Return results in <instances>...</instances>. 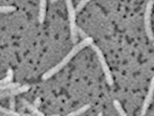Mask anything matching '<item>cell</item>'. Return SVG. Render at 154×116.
Returning <instances> with one entry per match:
<instances>
[{"label":"cell","mask_w":154,"mask_h":116,"mask_svg":"<svg viewBox=\"0 0 154 116\" xmlns=\"http://www.w3.org/2000/svg\"><path fill=\"white\" fill-rule=\"evenodd\" d=\"M93 44V39L91 37H87V38L84 39L81 42H79V44H77L76 45H75V47L72 48V50L70 51L69 53H67V55L65 56L64 58H63V60L60 61V63H58L57 65L54 66L53 68L50 69L47 71L45 73H43L42 76V79L43 80H48L49 78L54 76L55 73H57L59 71L62 69L64 67L65 65H67V63L69 62L70 60H72V58L74 57L76 55L77 53H79V51L82 50L83 48H86L87 46L91 45Z\"/></svg>","instance_id":"6da1fadb"},{"label":"cell","mask_w":154,"mask_h":116,"mask_svg":"<svg viewBox=\"0 0 154 116\" xmlns=\"http://www.w3.org/2000/svg\"><path fill=\"white\" fill-rule=\"evenodd\" d=\"M67 5V14H68V20H69L70 26V33H71V39L73 44H75L77 42V36L79 33V28L77 27L76 24H75V9L74 5L72 1H67L66 2Z\"/></svg>","instance_id":"7a4b0ae2"},{"label":"cell","mask_w":154,"mask_h":116,"mask_svg":"<svg viewBox=\"0 0 154 116\" xmlns=\"http://www.w3.org/2000/svg\"><path fill=\"white\" fill-rule=\"evenodd\" d=\"M91 48L95 51V53H96V56H97V57H98L99 60H100V63L101 68H102V69H103V72H104V75H105L106 80H107V82H108V84L109 85H113V77L112 75V72L110 71V69L108 67V64L106 62L105 58H104V56L103 55V53L101 52V50L100 48L97 47L96 45H95L94 44H91Z\"/></svg>","instance_id":"3957f363"},{"label":"cell","mask_w":154,"mask_h":116,"mask_svg":"<svg viewBox=\"0 0 154 116\" xmlns=\"http://www.w3.org/2000/svg\"><path fill=\"white\" fill-rule=\"evenodd\" d=\"M153 1H149L147 2L146 7H145V11H144V28H145V32L148 36V38L150 40L154 41V36L152 29L151 24V15L152 11V7H153Z\"/></svg>","instance_id":"277c9868"},{"label":"cell","mask_w":154,"mask_h":116,"mask_svg":"<svg viewBox=\"0 0 154 116\" xmlns=\"http://www.w3.org/2000/svg\"><path fill=\"white\" fill-rule=\"evenodd\" d=\"M153 94H154V77L152 78L150 85H149V91H148V94H147L146 97H145V98H144V103H143V106H142V108H141L142 116L144 115V114L147 113L148 109H149V106H150V103H151L152 100Z\"/></svg>","instance_id":"5b68a950"},{"label":"cell","mask_w":154,"mask_h":116,"mask_svg":"<svg viewBox=\"0 0 154 116\" xmlns=\"http://www.w3.org/2000/svg\"><path fill=\"white\" fill-rule=\"evenodd\" d=\"M31 86L29 85H20L19 87H17L15 89H11V90H7V91L1 92L0 97L1 98H4L6 97H14L19 94H21L23 93L27 92L30 89Z\"/></svg>","instance_id":"8992f818"},{"label":"cell","mask_w":154,"mask_h":116,"mask_svg":"<svg viewBox=\"0 0 154 116\" xmlns=\"http://www.w3.org/2000/svg\"><path fill=\"white\" fill-rule=\"evenodd\" d=\"M46 11H47V2L45 0H42L39 2V13H38V22L40 24H43L44 22Z\"/></svg>","instance_id":"52a82bcc"},{"label":"cell","mask_w":154,"mask_h":116,"mask_svg":"<svg viewBox=\"0 0 154 116\" xmlns=\"http://www.w3.org/2000/svg\"><path fill=\"white\" fill-rule=\"evenodd\" d=\"M91 107V106L89 105V104H86V105H84L82 107L79 108L78 110H75V111H72L71 113H69L68 114H67L66 116H79L81 115L82 114H84V112H86L89 108Z\"/></svg>","instance_id":"ba28073f"},{"label":"cell","mask_w":154,"mask_h":116,"mask_svg":"<svg viewBox=\"0 0 154 116\" xmlns=\"http://www.w3.org/2000/svg\"><path fill=\"white\" fill-rule=\"evenodd\" d=\"M19 86H20V84L18 83V82H10L8 84L0 85V90H1V92L7 91V90H11V89H14Z\"/></svg>","instance_id":"9c48e42d"},{"label":"cell","mask_w":154,"mask_h":116,"mask_svg":"<svg viewBox=\"0 0 154 116\" xmlns=\"http://www.w3.org/2000/svg\"><path fill=\"white\" fill-rule=\"evenodd\" d=\"M13 77H14L13 70H12L11 69H8L7 72V76H6L3 79L1 80V82H0V85L8 84L10 82H11L12 79H13Z\"/></svg>","instance_id":"30bf717a"},{"label":"cell","mask_w":154,"mask_h":116,"mask_svg":"<svg viewBox=\"0 0 154 116\" xmlns=\"http://www.w3.org/2000/svg\"><path fill=\"white\" fill-rule=\"evenodd\" d=\"M113 105H114V107H115L116 110L117 111V112L119 113V114H120V116H128V114H126L125 110L123 109L122 106L120 105L119 101H117V100H114V102H113Z\"/></svg>","instance_id":"8fae6325"},{"label":"cell","mask_w":154,"mask_h":116,"mask_svg":"<svg viewBox=\"0 0 154 116\" xmlns=\"http://www.w3.org/2000/svg\"><path fill=\"white\" fill-rule=\"evenodd\" d=\"M1 112L2 114H4L5 115L7 116H21V114L19 113H17L14 111H12V110H8V109H6L4 107H1Z\"/></svg>","instance_id":"7c38bea8"},{"label":"cell","mask_w":154,"mask_h":116,"mask_svg":"<svg viewBox=\"0 0 154 116\" xmlns=\"http://www.w3.org/2000/svg\"><path fill=\"white\" fill-rule=\"evenodd\" d=\"M16 11V7L11 5H7V6H1L0 7V11L2 13H9Z\"/></svg>","instance_id":"4fadbf2b"},{"label":"cell","mask_w":154,"mask_h":116,"mask_svg":"<svg viewBox=\"0 0 154 116\" xmlns=\"http://www.w3.org/2000/svg\"><path fill=\"white\" fill-rule=\"evenodd\" d=\"M88 3V1H86V0H84V1H80V2H78V4L76 5V7H75V12L76 13H79V11H81L82 9L84 8L87 4Z\"/></svg>","instance_id":"5bb4252c"},{"label":"cell","mask_w":154,"mask_h":116,"mask_svg":"<svg viewBox=\"0 0 154 116\" xmlns=\"http://www.w3.org/2000/svg\"><path fill=\"white\" fill-rule=\"evenodd\" d=\"M10 110H12V111L15 110V98H14V97L10 98Z\"/></svg>","instance_id":"9a60e30c"},{"label":"cell","mask_w":154,"mask_h":116,"mask_svg":"<svg viewBox=\"0 0 154 116\" xmlns=\"http://www.w3.org/2000/svg\"><path fill=\"white\" fill-rule=\"evenodd\" d=\"M41 105V98H37L35 100V102H34V106H35V107H37V108H38L39 106H40Z\"/></svg>","instance_id":"2e32d148"},{"label":"cell","mask_w":154,"mask_h":116,"mask_svg":"<svg viewBox=\"0 0 154 116\" xmlns=\"http://www.w3.org/2000/svg\"><path fill=\"white\" fill-rule=\"evenodd\" d=\"M79 33H80V35H81V36L82 37H83V38L84 39H85V38H87V37H88V36H86V34L84 33V31H83L81 30V29H79Z\"/></svg>","instance_id":"e0dca14e"},{"label":"cell","mask_w":154,"mask_h":116,"mask_svg":"<svg viewBox=\"0 0 154 116\" xmlns=\"http://www.w3.org/2000/svg\"><path fill=\"white\" fill-rule=\"evenodd\" d=\"M97 116H103V114H102V112H100V113L98 114V115Z\"/></svg>","instance_id":"ac0fdd59"},{"label":"cell","mask_w":154,"mask_h":116,"mask_svg":"<svg viewBox=\"0 0 154 116\" xmlns=\"http://www.w3.org/2000/svg\"><path fill=\"white\" fill-rule=\"evenodd\" d=\"M153 45H154V41H153Z\"/></svg>","instance_id":"d6986e66"},{"label":"cell","mask_w":154,"mask_h":116,"mask_svg":"<svg viewBox=\"0 0 154 116\" xmlns=\"http://www.w3.org/2000/svg\"><path fill=\"white\" fill-rule=\"evenodd\" d=\"M139 116H142V115H139Z\"/></svg>","instance_id":"ffe728a7"},{"label":"cell","mask_w":154,"mask_h":116,"mask_svg":"<svg viewBox=\"0 0 154 116\" xmlns=\"http://www.w3.org/2000/svg\"><path fill=\"white\" fill-rule=\"evenodd\" d=\"M6 116H7V115H6Z\"/></svg>","instance_id":"44dd1931"}]
</instances>
